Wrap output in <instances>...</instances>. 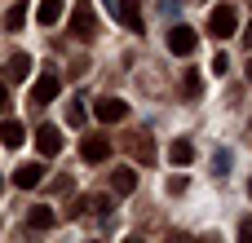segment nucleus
<instances>
[{"mask_svg": "<svg viewBox=\"0 0 252 243\" xmlns=\"http://www.w3.org/2000/svg\"><path fill=\"white\" fill-rule=\"evenodd\" d=\"M71 35L84 40V44H93V40L102 35L97 13H93V0H75V9H71Z\"/></svg>", "mask_w": 252, "mask_h": 243, "instance_id": "f257e3e1", "label": "nucleus"}, {"mask_svg": "<svg viewBox=\"0 0 252 243\" xmlns=\"http://www.w3.org/2000/svg\"><path fill=\"white\" fill-rule=\"evenodd\" d=\"M239 31V9L235 4H213L208 9V35L213 40H230Z\"/></svg>", "mask_w": 252, "mask_h": 243, "instance_id": "f03ea898", "label": "nucleus"}, {"mask_svg": "<svg viewBox=\"0 0 252 243\" xmlns=\"http://www.w3.org/2000/svg\"><path fill=\"white\" fill-rule=\"evenodd\" d=\"M195 49H199V31H195V27H186V22L168 27V53H177V58H190Z\"/></svg>", "mask_w": 252, "mask_h": 243, "instance_id": "7ed1b4c3", "label": "nucleus"}, {"mask_svg": "<svg viewBox=\"0 0 252 243\" xmlns=\"http://www.w3.org/2000/svg\"><path fill=\"white\" fill-rule=\"evenodd\" d=\"M111 13H115V22L124 27V31H146V18H142V0H115L111 4Z\"/></svg>", "mask_w": 252, "mask_h": 243, "instance_id": "20e7f679", "label": "nucleus"}, {"mask_svg": "<svg viewBox=\"0 0 252 243\" xmlns=\"http://www.w3.org/2000/svg\"><path fill=\"white\" fill-rule=\"evenodd\" d=\"M62 146H66V137H62L58 124H40V128H35V151H40V159H53Z\"/></svg>", "mask_w": 252, "mask_h": 243, "instance_id": "39448f33", "label": "nucleus"}, {"mask_svg": "<svg viewBox=\"0 0 252 243\" xmlns=\"http://www.w3.org/2000/svg\"><path fill=\"white\" fill-rule=\"evenodd\" d=\"M58 89H62V80H58L53 71H44V75H40V80L31 84V106H40V111H44V106H49V102L58 97Z\"/></svg>", "mask_w": 252, "mask_h": 243, "instance_id": "423d86ee", "label": "nucleus"}, {"mask_svg": "<svg viewBox=\"0 0 252 243\" xmlns=\"http://www.w3.org/2000/svg\"><path fill=\"white\" fill-rule=\"evenodd\" d=\"M40 182H44V159H27V164L13 168V186L18 190H35Z\"/></svg>", "mask_w": 252, "mask_h": 243, "instance_id": "0eeeda50", "label": "nucleus"}, {"mask_svg": "<svg viewBox=\"0 0 252 243\" xmlns=\"http://www.w3.org/2000/svg\"><path fill=\"white\" fill-rule=\"evenodd\" d=\"M93 115H97L102 124H120V120H128V102H120V97H97V102H93Z\"/></svg>", "mask_w": 252, "mask_h": 243, "instance_id": "6e6552de", "label": "nucleus"}, {"mask_svg": "<svg viewBox=\"0 0 252 243\" xmlns=\"http://www.w3.org/2000/svg\"><path fill=\"white\" fill-rule=\"evenodd\" d=\"M22 142H27V124L13 120V115H0V146L4 151H18Z\"/></svg>", "mask_w": 252, "mask_h": 243, "instance_id": "1a4fd4ad", "label": "nucleus"}, {"mask_svg": "<svg viewBox=\"0 0 252 243\" xmlns=\"http://www.w3.org/2000/svg\"><path fill=\"white\" fill-rule=\"evenodd\" d=\"M80 159L84 164H106L111 159V142L106 137H84L80 142Z\"/></svg>", "mask_w": 252, "mask_h": 243, "instance_id": "9d476101", "label": "nucleus"}, {"mask_svg": "<svg viewBox=\"0 0 252 243\" xmlns=\"http://www.w3.org/2000/svg\"><path fill=\"white\" fill-rule=\"evenodd\" d=\"M106 208H111L106 195H80V199L71 204V217H102Z\"/></svg>", "mask_w": 252, "mask_h": 243, "instance_id": "9b49d317", "label": "nucleus"}, {"mask_svg": "<svg viewBox=\"0 0 252 243\" xmlns=\"http://www.w3.org/2000/svg\"><path fill=\"white\" fill-rule=\"evenodd\" d=\"M124 146L133 151V159H142V164H155V142H151L146 133H128V137H124Z\"/></svg>", "mask_w": 252, "mask_h": 243, "instance_id": "f8f14e48", "label": "nucleus"}, {"mask_svg": "<svg viewBox=\"0 0 252 243\" xmlns=\"http://www.w3.org/2000/svg\"><path fill=\"white\" fill-rule=\"evenodd\" d=\"M31 75V58L27 53H13L9 62H4V84H22Z\"/></svg>", "mask_w": 252, "mask_h": 243, "instance_id": "ddd939ff", "label": "nucleus"}, {"mask_svg": "<svg viewBox=\"0 0 252 243\" xmlns=\"http://www.w3.org/2000/svg\"><path fill=\"white\" fill-rule=\"evenodd\" d=\"M111 190H115V195H133V190H137V173H133L128 164H120V168L111 173Z\"/></svg>", "mask_w": 252, "mask_h": 243, "instance_id": "4468645a", "label": "nucleus"}, {"mask_svg": "<svg viewBox=\"0 0 252 243\" xmlns=\"http://www.w3.org/2000/svg\"><path fill=\"white\" fill-rule=\"evenodd\" d=\"M27 226H31V230H53V226H58V213H53L49 204H35V208L27 213Z\"/></svg>", "mask_w": 252, "mask_h": 243, "instance_id": "2eb2a0df", "label": "nucleus"}, {"mask_svg": "<svg viewBox=\"0 0 252 243\" xmlns=\"http://www.w3.org/2000/svg\"><path fill=\"white\" fill-rule=\"evenodd\" d=\"M35 22H40V27L62 22V0H40V4H35Z\"/></svg>", "mask_w": 252, "mask_h": 243, "instance_id": "dca6fc26", "label": "nucleus"}, {"mask_svg": "<svg viewBox=\"0 0 252 243\" xmlns=\"http://www.w3.org/2000/svg\"><path fill=\"white\" fill-rule=\"evenodd\" d=\"M168 159H173V164H177V168H186V164H190V159H195V146H190V142H186V137H177V142H173V146H168Z\"/></svg>", "mask_w": 252, "mask_h": 243, "instance_id": "f3484780", "label": "nucleus"}, {"mask_svg": "<svg viewBox=\"0 0 252 243\" xmlns=\"http://www.w3.org/2000/svg\"><path fill=\"white\" fill-rule=\"evenodd\" d=\"M22 22H27V4L18 0V4L4 9V27H9V31H22Z\"/></svg>", "mask_w": 252, "mask_h": 243, "instance_id": "a211bd4d", "label": "nucleus"}, {"mask_svg": "<svg viewBox=\"0 0 252 243\" xmlns=\"http://www.w3.org/2000/svg\"><path fill=\"white\" fill-rule=\"evenodd\" d=\"M199 89H204V84H199V75L186 66V75H182V93H186V97H199Z\"/></svg>", "mask_w": 252, "mask_h": 243, "instance_id": "6ab92c4d", "label": "nucleus"}, {"mask_svg": "<svg viewBox=\"0 0 252 243\" xmlns=\"http://www.w3.org/2000/svg\"><path fill=\"white\" fill-rule=\"evenodd\" d=\"M208 66H213V75H226V71H230V58H226V53H217Z\"/></svg>", "mask_w": 252, "mask_h": 243, "instance_id": "aec40b11", "label": "nucleus"}, {"mask_svg": "<svg viewBox=\"0 0 252 243\" xmlns=\"http://www.w3.org/2000/svg\"><path fill=\"white\" fill-rule=\"evenodd\" d=\"M66 120L80 128V124H84V106H80V102H71V106H66Z\"/></svg>", "mask_w": 252, "mask_h": 243, "instance_id": "412c9836", "label": "nucleus"}, {"mask_svg": "<svg viewBox=\"0 0 252 243\" xmlns=\"http://www.w3.org/2000/svg\"><path fill=\"white\" fill-rule=\"evenodd\" d=\"M186 190V177H168V195H182Z\"/></svg>", "mask_w": 252, "mask_h": 243, "instance_id": "4be33fe9", "label": "nucleus"}, {"mask_svg": "<svg viewBox=\"0 0 252 243\" xmlns=\"http://www.w3.org/2000/svg\"><path fill=\"white\" fill-rule=\"evenodd\" d=\"M0 115H9V84L0 80Z\"/></svg>", "mask_w": 252, "mask_h": 243, "instance_id": "5701e85b", "label": "nucleus"}, {"mask_svg": "<svg viewBox=\"0 0 252 243\" xmlns=\"http://www.w3.org/2000/svg\"><path fill=\"white\" fill-rule=\"evenodd\" d=\"M239 40H244V49H248V53H252V22H248V27H244V31H239Z\"/></svg>", "mask_w": 252, "mask_h": 243, "instance_id": "b1692460", "label": "nucleus"}, {"mask_svg": "<svg viewBox=\"0 0 252 243\" xmlns=\"http://www.w3.org/2000/svg\"><path fill=\"white\" fill-rule=\"evenodd\" d=\"M239 235H244V239H252V221H244V226H239Z\"/></svg>", "mask_w": 252, "mask_h": 243, "instance_id": "393cba45", "label": "nucleus"}, {"mask_svg": "<svg viewBox=\"0 0 252 243\" xmlns=\"http://www.w3.org/2000/svg\"><path fill=\"white\" fill-rule=\"evenodd\" d=\"M244 75H248V84H252V58H248V66H244Z\"/></svg>", "mask_w": 252, "mask_h": 243, "instance_id": "a878e982", "label": "nucleus"}, {"mask_svg": "<svg viewBox=\"0 0 252 243\" xmlns=\"http://www.w3.org/2000/svg\"><path fill=\"white\" fill-rule=\"evenodd\" d=\"M248 199H252V182H248Z\"/></svg>", "mask_w": 252, "mask_h": 243, "instance_id": "bb28decb", "label": "nucleus"}, {"mask_svg": "<svg viewBox=\"0 0 252 243\" xmlns=\"http://www.w3.org/2000/svg\"><path fill=\"white\" fill-rule=\"evenodd\" d=\"M0 190H4V177H0Z\"/></svg>", "mask_w": 252, "mask_h": 243, "instance_id": "cd10ccee", "label": "nucleus"}]
</instances>
